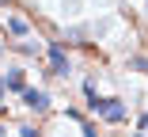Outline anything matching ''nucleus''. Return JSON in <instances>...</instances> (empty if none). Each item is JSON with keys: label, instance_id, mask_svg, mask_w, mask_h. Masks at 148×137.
I'll use <instances>...</instances> for the list:
<instances>
[{"label": "nucleus", "instance_id": "nucleus-1", "mask_svg": "<svg viewBox=\"0 0 148 137\" xmlns=\"http://www.w3.org/2000/svg\"><path fill=\"white\" fill-rule=\"evenodd\" d=\"M91 111H95L103 122H122V118H125V107L118 103V99H95Z\"/></svg>", "mask_w": 148, "mask_h": 137}, {"label": "nucleus", "instance_id": "nucleus-2", "mask_svg": "<svg viewBox=\"0 0 148 137\" xmlns=\"http://www.w3.org/2000/svg\"><path fill=\"white\" fill-rule=\"evenodd\" d=\"M49 69H53V76H69V57H65L61 42H49Z\"/></svg>", "mask_w": 148, "mask_h": 137}, {"label": "nucleus", "instance_id": "nucleus-3", "mask_svg": "<svg viewBox=\"0 0 148 137\" xmlns=\"http://www.w3.org/2000/svg\"><path fill=\"white\" fill-rule=\"evenodd\" d=\"M23 99H27V107H31V111H38V114H46V111H49V95H46V92L27 88V92H23Z\"/></svg>", "mask_w": 148, "mask_h": 137}, {"label": "nucleus", "instance_id": "nucleus-4", "mask_svg": "<svg viewBox=\"0 0 148 137\" xmlns=\"http://www.w3.org/2000/svg\"><path fill=\"white\" fill-rule=\"evenodd\" d=\"M4 88H8V92H19V95L27 92V76H23V69H8V72H4Z\"/></svg>", "mask_w": 148, "mask_h": 137}, {"label": "nucleus", "instance_id": "nucleus-5", "mask_svg": "<svg viewBox=\"0 0 148 137\" xmlns=\"http://www.w3.org/2000/svg\"><path fill=\"white\" fill-rule=\"evenodd\" d=\"M8 31H12V34H27V23H23V19H8Z\"/></svg>", "mask_w": 148, "mask_h": 137}, {"label": "nucleus", "instance_id": "nucleus-6", "mask_svg": "<svg viewBox=\"0 0 148 137\" xmlns=\"http://www.w3.org/2000/svg\"><path fill=\"white\" fill-rule=\"evenodd\" d=\"M129 65H133V69H140V72H148V61H144V57H129Z\"/></svg>", "mask_w": 148, "mask_h": 137}, {"label": "nucleus", "instance_id": "nucleus-7", "mask_svg": "<svg viewBox=\"0 0 148 137\" xmlns=\"http://www.w3.org/2000/svg\"><path fill=\"white\" fill-rule=\"evenodd\" d=\"M137 126H140V129H148V114H144V118H140V122H137Z\"/></svg>", "mask_w": 148, "mask_h": 137}, {"label": "nucleus", "instance_id": "nucleus-8", "mask_svg": "<svg viewBox=\"0 0 148 137\" xmlns=\"http://www.w3.org/2000/svg\"><path fill=\"white\" fill-rule=\"evenodd\" d=\"M4 92H8V88H4V76H0V99H4Z\"/></svg>", "mask_w": 148, "mask_h": 137}]
</instances>
